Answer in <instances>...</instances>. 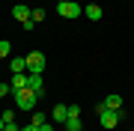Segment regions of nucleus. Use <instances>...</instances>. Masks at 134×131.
<instances>
[{
	"label": "nucleus",
	"instance_id": "7ed1b4c3",
	"mask_svg": "<svg viewBox=\"0 0 134 131\" xmlns=\"http://www.w3.org/2000/svg\"><path fill=\"white\" fill-rule=\"evenodd\" d=\"M42 72H45V54L42 51L27 54V75H42Z\"/></svg>",
	"mask_w": 134,
	"mask_h": 131
},
{
	"label": "nucleus",
	"instance_id": "20e7f679",
	"mask_svg": "<svg viewBox=\"0 0 134 131\" xmlns=\"http://www.w3.org/2000/svg\"><path fill=\"white\" fill-rule=\"evenodd\" d=\"M98 122H101V128L113 131L116 125H119V110H104V113H98Z\"/></svg>",
	"mask_w": 134,
	"mask_h": 131
},
{
	"label": "nucleus",
	"instance_id": "f8f14e48",
	"mask_svg": "<svg viewBox=\"0 0 134 131\" xmlns=\"http://www.w3.org/2000/svg\"><path fill=\"white\" fill-rule=\"evenodd\" d=\"M66 131H83L81 116H69V119H66Z\"/></svg>",
	"mask_w": 134,
	"mask_h": 131
},
{
	"label": "nucleus",
	"instance_id": "9d476101",
	"mask_svg": "<svg viewBox=\"0 0 134 131\" xmlns=\"http://www.w3.org/2000/svg\"><path fill=\"white\" fill-rule=\"evenodd\" d=\"M9 69H12V75L27 72V57H12V60H9Z\"/></svg>",
	"mask_w": 134,
	"mask_h": 131
},
{
	"label": "nucleus",
	"instance_id": "dca6fc26",
	"mask_svg": "<svg viewBox=\"0 0 134 131\" xmlns=\"http://www.w3.org/2000/svg\"><path fill=\"white\" fill-rule=\"evenodd\" d=\"M21 27H24V33H30V30H36V21L27 18V21H21Z\"/></svg>",
	"mask_w": 134,
	"mask_h": 131
},
{
	"label": "nucleus",
	"instance_id": "6ab92c4d",
	"mask_svg": "<svg viewBox=\"0 0 134 131\" xmlns=\"http://www.w3.org/2000/svg\"><path fill=\"white\" fill-rule=\"evenodd\" d=\"M9 92H12L9 83H0V98H3V95H9Z\"/></svg>",
	"mask_w": 134,
	"mask_h": 131
},
{
	"label": "nucleus",
	"instance_id": "39448f33",
	"mask_svg": "<svg viewBox=\"0 0 134 131\" xmlns=\"http://www.w3.org/2000/svg\"><path fill=\"white\" fill-rule=\"evenodd\" d=\"M66 119H69V104H57L51 110V122L54 125H66Z\"/></svg>",
	"mask_w": 134,
	"mask_h": 131
},
{
	"label": "nucleus",
	"instance_id": "0eeeda50",
	"mask_svg": "<svg viewBox=\"0 0 134 131\" xmlns=\"http://www.w3.org/2000/svg\"><path fill=\"white\" fill-rule=\"evenodd\" d=\"M30 12H33V9H30V6H24V3H15V6H12V18H15V21H27Z\"/></svg>",
	"mask_w": 134,
	"mask_h": 131
},
{
	"label": "nucleus",
	"instance_id": "a211bd4d",
	"mask_svg": "<svg viewBox=\"0 0 134 131\" xmlns=\"http://www.w3.org/2000/svg\"><path fill=\"white\" fill-rule=\"evenodd\" d=\"M69 116H81V107H77V104H69Z\"/></svg>",
	"mask_w": 134,
	"mask_h": 131
},
{
	"label": "nucleus",
	"instance_id": "1a4fd4ad",
	"mask_svg": "<svg viewBox=\"0 0 134 131\" xmlns=\"http://www.w3.org/2000/svg\"><path fill=\"white\" fill-rule=\"evenodd\" d=\"M104 107L107 110H122V95L119 92H110V95L104 98Z\"/></svg>",
	"mask_w": 134,
	"mask_h": 131
},
{
	"label": "nucleus",
	"instance_id": "f3484780",
	"mask_svg": "<svg viewBox=\"0 0 134 131\" xmlns=\"http://www.w3.org/2000/svg\"><path fill=\"white\" fill-rule=\"evenodd\" d=\"M0 119H3V122H15V110H3Z\"/></svg>",
	"mask_w": 134,
	"mask_h": 131
},
{
	"label": "nucleus",
	"instance_id": "4be33fe9",
	"mask_svg": "<svg viewBox=\"0 0 134 131\" xmlns=\"http://www.w3.org/2000/svg\"><path fill=\"white\" fill-rule=\"evenodd\" d=\"M21 131H39L36 125H24V128H21Z\"/></svg>",
	"mask_w": 134,
	"mask_h": 131
},
{
	"label": "nucleus",
	"instance_id": "9b49d317",
	"mask_svg": "<svg viewBox=\"0 0 134 131\" xmlns=\"http://www.w3.org/2000/svg\"><path fill=\"white\" fill-rule=\"evenodd\" d=\"M83 12H86V18H90V21H98V18H101V6H98V3H86Z\"/></svg>",
	"mask_w": 134,
	"mask_h": 131
},
{
	"label": "nucleus",
	"instance_id": "aec40b11",
	"mask_svg": "<svg viewBox=\"0 0 134 131\" xmlns=\"http://www.w3.org/2000/svg\"><path fill=\"white\" fill-rule=\"evenodd\" d=\"M3 131H21V128H18V122H6V125H3Z\"/></svg>",
	"mask_w": 134,
	"mask_h": 131
},
{
	"label": "nucleus",
	"instance_id": "412c9836",
	"mask_svg": "<svg viewBox=\"0 0 134 131\" xmlns=\"http://www.w3.org/2000/svg\"><path fill=\"white\" fill-rule=\"evenodd\" d=\"M39 131H54V125H51V122H45V125L39 128Z\"/></svg>",
	"mask_w": 134,
	"mask_h": 131
},
{
	"label": "nucleus",
	"instance_id": "4468645a",
	"mask_svg": "<svg viewBox=\"0 0 134 131\" xmlns=\"http://www.w3.org/2000/svg\"><path fill=\"white\" fill-rule=\"evenodd\" d=\"M9 54H12V42H0V60H6V57H9Z\"/></svg>",
	"mask_w": 134,
	"mask_h": 131
},
{
	"label": "nucleus",
	"instance_id": "ddd939ff",
	"mask_svg": "<svg viewBox=\"0 0 134 131\" xmlns=\"http://www.w3.org/2000/svg\"><path fill=\"white\" fill-rule=\"evenodd\" d=\"M45 122H48V116H45V113H33V116H30V125H36V128H42Z\"/></svg>",
	"mask_w": 134,
	"mask_h": 131
},
{
	"label": "nucleus",
	"instance_id": "5701e85b",
	"mask_svg": "<svg viewBox=\"0 0 134 131\" xmlns=\"http://www.w3.org/2000/svg\"><path fill=\"white\" fill-rule=\"evenodd\" d=\"M3 125H6V122H3V119H0V131H3Z\"/></svg>",
	"mask_w": 134,
	"mask_h": 131
},
{
	"label": "nucleus",
	"instance_id": "393cba45",
	"mask_svg": "<svg viewBox=\"0 0 134 131\" xmlns=\"http://www.w3.org/2000/svg\"><path fill=\"white\" fill-rule=\"evenodd\" d=\"M131 3H134V0H131Z\"/></svg>",
	"mask_w": 134,
	"mask_h": 131
},
{
	"label": "nucleus",
	"instance_id": "6e6552de",
	"mask_svg": "<svg viewBox=\"0 0 134 131\" xmlns=\"http://www.w3.org/2000/svg\"><path fill=\"white\" fill-rule=\"evenodd\" d=\"M9 87H12V92H18V89H27V72H18V75H12Z\"/></svg>",
	"mask_w": 134,
	"mask_h": 131
},
{
	"label": "nucleus",
	"instance_id": "b1692460",
	"mask_svg": "<svg viewBox=\"0 0 134 131\" xmlns=\"http://www.w3.org/2000/svg\"><path fill=\"white\" fill-rule=\"evenodd\" d=\"M57 3H66V0H57Z\"/></svg>",
	"mask_w": 134,
	"mask_h": 131
},
{
	"label": "nucleus",
	"instance_id": "f03ea898",
	"mask_svg": "<svg viewBox=\"0 0 134 131\" xmlns=\"http://www.w3.org/2000/svg\"><path fill=\"white\" fill-rule=\"evenodd\" d=\"M57 15L60 18H81L83 6H81V0H66V3H57Z\"/></svg>",
	"mask_w": 134,
	"mask_h": 131
},
{
	"label": "nucleus",
	"instance_id": "423d86ee",
	"mask_svg": "<svg viewBox=\"0 0 134 131\" xmlns=\"http://www.w3.org/2000/svg\"><path fill=\"white\" fill-rule=\"evenodd\" d=\"M27 89H33L39 98L45 95V83H42V75H27Z\"/></svg>",
	"mask_w": 134,
	"mask_h": 131
},
{
	"label": "nucleus",
	"instance_id": "f257e3e1",
	"mask_svg": "<svg viewBox=\"0 0 134 131\" xmlns=\"http://www.w3.org/2000/svg\"><path fill=\"white\" fill-rule=\"evenodd\" d=\"M12 95H15V107H18V110H36L39 95L33 89H18V92H12Z\"/></svg>",
	"mask_w": 134,
	"mask_h": 131
},
{
	"label": "nucleus",
	"instance_id": "2eb2a0df",
	"mask_svg": "<svg viewBox=\"0 0 134 131\" xmlns=\"http://www.w3.org/2000/svg\"><path fill=\"white\" fill-rule=\"evenodd\" d=\"M30 18H33L36 24H42V21L48 18V12H45V9H33V12H30Z\"/></svg>",
	"mask_w": 134,
	"mask_h": 131
}]
</instances>
